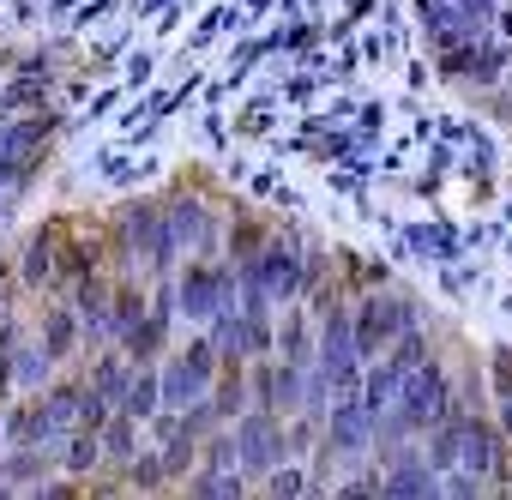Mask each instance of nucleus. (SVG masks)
<instances>
[{
  "label": "nucleus",
  "mask_w": 512,
  "mask_h": 500,
  "mask_svg": "<svg viewBox=\"0 0 512 500\" xmlns=\"http://www.w3.org/2000/svg\"><path fill=\"white\" fill-rule=\"evenodd\" d=\"M458 398H452V380H446V368H434V362H422V368H410L404 380H398V398H392V416L404 422V434H428L446 410H452Z\"/></svg>",
  "instance_id": "f257e3e1"
},
{
  "label": "nucleus",
  "mask_w": 512,
  "mask_h": 500,
  "mask_svg": "<svg viewBox=\"0 0 512 500\" xmlns=\"http://www.w3.org/2000/svg\"><path fill=\"white\" fill-rule=\"evenodd\" d=\"M320 380L332 386V398L356 392L362 386V362H356V332H350V314L326 302V326H320Z\"/></svg>",
  "instance_id": "f03ea898"
},
{
  "label": "nucleus",
  "mask_w": 512,
  "mask_h": 500,
  "mask_svg": "<svg viewBox=\"0 0 512 500\" xmlns=\"http://www.w3.org/2000/svg\"><path fill=\"white\" fill-rule=\"evenodd\" d=\"M211 374H217V350H211V338L187 344V356H175L169 374H157V398H163L157 410H187L193 398H205Z\"/></svg>",
  "instance_id": "7ed1b4c3"
},
{
  "label": "nucleus",
  "mask_w": 512,
  "mask_h": 500,
  "mask_svg": "<svg viewBox=\"0 0 512 500\" xmlns=\"http://www.w3.org/2000/svg\"><path fill=\"white\" fill-rule=\"evenodd\" d=\"M49 133H55V115H25V121H7V127H0V181L25 187V181L37 175V151H43Z\"/></svg>",
  "instance_id": "20e7f679"
},
{
  "label": "nucleus",
  "mask_w": 512,
  "mask_h": 500,
  "mask_svg": "<svg viewBox=\"0 0 512 500\" xmlns=\"http://www.w3.org/2000/svg\"><path fill=\"white\" fill-rule=\"evenodd\" d=\"M284 428H278V416L272 410H241L235 416V464L241 470H272V464H284Z\"/></svg>",
  "instance_id": "39448f33"
},
{
  "label": "nucleus",
  "mask_w": 512,
  "mask_h": 500,
  "mask_svg": "<svg viewBox=\"0 0 512 500\" xmlns=\"http://www.w3.org/2000/svg\"><path fill=\"white\" fill-rule=\"evenodd\" d=\"M115 229H121V247H127V254H145L157 272H169L175 247H169V235H163V217H157V205H145V199L121 205V211H115Z\"/></svg>",
  "instance_id": "423d86ee"
},
{
  "label": "nucleus",
  "mask_w": 512,
  "mask_h": 500,
  "mask_svg": "<svg viewBox=\"0 0 512 500\" xmlns=\"http://www.w3.org/2000/svg\"><path fill=\"white\" fill-rule=\"evenodd\" d=\"M175 308L187 320H211L217 308H235V278L223 266H187V278L175 284Z\"/></svg>",
  "instance_id": "0eeeda50"
},
{
  "label": "nucleus",
  "mask_w": 512,
  "mask_h": 500,
  "mask_svg": "<svg viewBox=\"0 0 512 500\" xmlns=\"http://www.w3.org/2000/svg\"><path fill=\"white\" fill-rule=\"evenodd\" d=\"M416 320V308L410 302H392V296H368L362 302V314L350 320V332H356V356H380L404 326Z\"/></svg>",
  "instance_id": "6e6552de"
},
{
  "label": "nucleus",
  "mask_w": 512,
  "mask_h": 500,
  "mask_svg": "<svg viewBox=\"0 0 512 500\" xmlns=\"http://www.w3.org/2000/svg\"><path fill=\"white\" fill-rule=\"evenodd\" d=\"M253 278H260V290L272 302H296L302 296V260H296V247L290 241H266L260 260H253Z\"/></svg>",
  "instance_id": "1a4fd4ad"
},
{
  "label": "nucleus",
  "mask_w": 512,
  "mask_h": 500,
  "mask_svg": "<svg viewBox=\"0 0 512 500\" xmlns=\"http://www.w3.org/2000/svg\"><path fill=\"white\" fill-rule=\"evenodd\" d=\"M368 434H374V422H368V410H362V398H356V392H344V398H332V422H326V446H332V452H362V446H368Z\"/></svg>",
  "instance_id": "9d476101"
},
{
  "label": "nucleus",
  "mask_w": 512,
  "mask_h": 500,
  "mask_svg": "<svg viewBox=\"0 0 512 500\" xmlns=\"http://www.w3.org/2000/svg\"><path fill=\"white\" fill-rule=\"evenodd\" d=\"M163 235H169V247H175V254H181V247L205 254V247H211L205 205H199V199H175V205H169V217H163Z\"/></svg>",
  "instance_id": "9b49d317"
},
{
  "label": "nucleus",
  "mask_w": 512,
  "mask_h": 500,
  "mask_svg": "<svg viewBox=\"0 0 512 500\" xmlns=\"http://www.w3.org/2000/svg\"><path fill=\"white\" fill-rule=\"evenodd\" d=\"M434 488H440V476H434V464L416 458V452H398V458H392V476L380 482V494H392V500H416V494H434Z\"/></svg>",
  "instance_id": "f8f14e48"
},
{
  "label": "nucleus",
  "mask_w": 512,
  "mask_h": 500,
  "mask_svg": "<svg viewBox=\"0 0 512 500\" xmlns=\"http://www.w3.org/2000/svg\"><path fill=\"white\" fill-rule=\"evenodd\" d=\"M205 398H211L217 422H235V416L247 410V374H241V362H217V374H211Z\"/></svg>",
  "instance_id": "ddd939ff"
},
{
  "label": "nucleus",
  "mask_w": 512,
  "mask_h": 500,
  "mask_svg": "<svg viewBox=\"0 0 512 500\" xmlns=\"http://www.w3.org/2000/svg\"><path fill=\"white\" fill-rule=\"evenodd\" d=\"M458 464H464L470 476H488V470H500V440L488 434V422L464 416V434H458Z\"/></svg>",
  "instance_id": "4468645a"
},
{
  "label": "nucleus",
  "mask_w": 512,
  "mask_h": 500,
  "mask_svg": "<svg viewBox=\"0 0 512 500\" xmlns=\"http://www.w3.org/2000/svg\"><path fill=\"white\" fill-rule=\"evenodd\" d=\"M157 404H163V398H157V368H151V362H139V368L127 374V386H121L115 410H121V416H133V422H151V416H157Z\"/></svg>",
  "instance_id": "2eb2a0df"
},
{
  "label": "nucleus",
  "mask_w": 512,
  "mask_h": 500,
  "mask_svg": "<svg viewBox=\"0 0 512 500\" xmlns=\"http://www.w3.org/2000/svg\"><path fill=\"white\" fill-rule=\"evenodd\" d=\"M7 440L13 446H55V428H49V416H43V398H25V404H13L7 410Z\"/></svg>",
  "instance_id": "dca6fc26"
},
{
  "label": "nucleus",
  "mask_w": 512,
  "mask_h": 500,
  "mask_svg": "<svg viewBox=\"0 0 512 500\" xmlns=\"http://www.w3.org/2000/svg\"><path fill=\"white\" fill-rule=\"evenodd\" d=\"M398 380H404V374H398L392 362H380V368H368V380L356 386V398H362V410H368V422L392 410V398H398Z\"/></svg>",
  "instance_id": "f3484780"
},
{
  "label": "nucleus",
  "mask_w": 512,
  "mask_h": 500,
  "mask_svg": "<svg viewBox=\"0 0 512 500\" xmlns=\"http://www.w3.org/2000/svg\"><path fill=\"white\" fill-rule=\"evenodd\" d=\"M79 398H85V386H49V398H43V416H49V428H55V440H67L73 428H79Z\"/></svg>",
  "instance_id": "a211bd4d"
},
{
  "label": "nucleus",
  "mask_w": 512,
  "mask_h": 500,
  "mask_svg": "<svg viewBox=\"0 0 512 500\" xmlns=\"http://www.w3.org/2000/svg\"><path fill=\"white\" fill-rule=\"evenodd\" d=\"M73 350H79V320H73L67 308L43 314V356H49V362H67Z\"/></svg>",
  "instance_id": "6ab92c4d"
},
{
  "label": "nucleus",
  "mask_w": 512,
  "mask_h": 500,
  "mask_svg": "<svg viewBox=\"0 0 512 500\" xmlns=\"http://www.w3.org/2000/svg\"><path fill=\"white\" fill-rule=\"evenodd\" d=\"M97 440H103V458H109V464H127V458L139 452V422L115 410V416H109V422L97 428Z\"/></svg>",
  "instance_id": "aec40b11"
},
{
  "label": "nucleus",
  "mask_w": 512,
  "mask_h": 500,
  "mask_svg": "<svg viewBox=\"0 0 512 500\" xmlns=\"http://www.w3.org/2000/svg\"><path fill=\"white\" fill-rule=\"evenodd\" d=\"M163 338H169V320L145 308V320H139V326L127 332V362H151V356L163 350Z\"/></svg>",
  "instance_id": "412c9836"
},
{
  "label": "nucleus",
  "mask_w": 512,
  "mask_h": 500,
  "mask_svg": "<svg viewBox=\"0 0 512 500\" xmlns=\"http://www.w3.org/2000/svg\"><path fill=\"white\" fill-rule=\"evenodd\" d=\"M61 464H67L73 476H91V470L103 464V440H97L91 428H73V434H67V452H61Z\"/></svg>",
  "instance_id": "4be33fe9"
},
{
  "label": "nucleus",
  "mask_w": 512,
  "mask_h": 500,
  "mask_svg": "<svg viewBox=\"0 0 512 500\" xmlns=\"http://www.w3.org/2000/svg\"><path fill=\"white\" fill-rule=\"evenodd\" d=\"M127 374H133V362H127V356H103V362L91 368V380H85V386H91L97 398H109V404H115V398H121V386H127Z\"/></svg>",
  "instance_id": "5701e85b"
},
{
  "label": "nucleus",
  "mask_w": 512,
  "mask_h": 500,
  "mask_svg": "<svg viewBox=\"0 0 512 500\" xmlns=\"http://www.w3.org/2000/svg\"><path fill=\"white\" fill-rule=\"evenodd\" d=\"M79 314L91 320V332H109V290L97 284V272L79 278Z\"/></svg>",
  "instance_id": "b1692460"
},
{
  "label": "nucleus",
  "mask_w": 512,
  "mask_h": 500,
  "mask_svg": "<svg viewBox=\"0 0 512 500\" xmlns=\"http://www.w3.org/2000/svg\"><path fill=\"white\" fill-rule=\"evenodd\" d=\"M55 278V235H37L25 247V284H49Z\"/></svg>",
  "instance_id": "393cba45"
},
{
  "label": "nucleus",
  "mask_w": 512,
  "mask_h": 500,
  "mask_svg": "<svg viewBox=\"0 0 512 500\" xmlns=\"http://www.w3.org/2000/svg\"><path fill=\"white\" fill-rule=\"evenodd\" d=\"M139 320H145V302H139V290H121V296L109 302V332H115V338H127Z\"/></svg>",
  "instance_id": "a878e982"
},
{
  "label": "nucleus",
  "mask_w": 512,
  "mask_h": 500,
  "mask_svg": "<svg viewBox=\"0 0 512 500\" xmlns=\"http://www.w3.org/2000/svg\"><path fill=\"white\" fill-rule=\"evenodd\" d=\"M43 374H49V356H43V344H37V350H13V380H19L25 392H37V386H43Z\"/></svg>",
  "instance_id": "bb28decb"
},
{
  "label": "nucleus",
  "mask_w": 512,
  "mask_h": 500,
  "mask_svg": "<svg viewBox=\"0 0 512 500\" xmlns=\"http://www.w3.org/2000/svg\"><path fill=\"white\" fill-rule=\"evenodd\" d=\"M193 488H199V494H211V500H235V494H241V470H235V464H223V470H205Z\"/></svg>",
  "instance_id": "cd10ccee"
},
{
  "label": "nucleus",
  "mask_w": 512,
  "mask_h": 500,
  "mask_svg": "<svg viewBox=\"0 0 512 500\" xmlns=\"http://www.w3.org/2000/svg\"><path fill=\"white\" fill-rule=\"evenodd\" d=\"M260 247H266V235H260V229H253V223H235V235H229L235 266H253V260H260Z\"/></svg>",
  "instance_id": "c85d7f7f"
},
{
  "label": "nucleus",
  "mask_w": 512,
  "mask_h": 500,
  "mask_svg": "<svg viewBox=\"0 0 512 500\" xmlns=\"http://www.w3.org/2000/svg\"><path fill=\"white\" fill-rule=\"evenodd\" d=\"M109 416H115V404H109V398H97V392L85 386V398H79V428H91V434H97Z\"/></svg>",
  "instance_id": "c756f323"
},
{
  "label": "nucleus",
  "mask_w": 512,
  "mask_h": 500,
  "mask_svg": "<svg viewBox=\"0 0 512 500\" xmlns=\"http://www.w3.org/2000/svg\"><path fill=\"white\" fill-rule=\"evenodd\" d=\"M127 482L133 488H163L169 476H163V458H127Z\"/></svg>",
  "instance_id": "7c9ffc66"
},
{
  "label": "nucleus",
  "mask_w": 512,
  "mask_h": 500,
  "mask_svg": "<svg viewBox=\"0 0 512 500\" xmlns=\"http://www.w3.org/2000/svg\"><path fill=\"white\" fill-rule=\"evenodd\" d=\"M284 362H302V368L314 362V356H308V326H302L296 314H290V326H284Z\"/></svg>",
  "instance_id": "2f4dec72"
},
{
  "label": "nucleus",
  "mask_w": 512,
  "mask_h": 500,
  "mask_svg": "<svg viewBox=\"0 0 512 500\" xmlns=\"http://www.w3.org/2000/svg\"><path fill=\"white\" fill-rule=\"evenodd\" d=\"M223 464H235V434H211L205 440V470H223Z\"/></svg>",
  "instance_id": "473e14b6"
},
{
  "label": "nucleus",
  "mask_w": 512,
  "mask_h": 500,
  "mask_svg": "<svg viewBox=\"0 0 512 500\" xmlns=\"http://www.w3.org/2000/svg\"><path fill=\"white\" fill-rule=\"evenodd\" d=\"M61 266H67V278H85V272H97V254L91 247H67V254H55Z\"/></svg>",
  "instance_id": "72a5a7b5"
},
{
  "label": "nucleus",
  "mask_w": 512,
  "mask_h": 500,
  "mask_svg": "<svg viewBox=\"0 0 512 500\" xmlns=\"http://www.w3.org/2000/svg\"><path fill=\"white\" fill-rule=\"evenodd\" d=\"M476 61V85H494L500 79V49H482V55H470Z\"/></svg>",
  "instance_id": "f704fd0d"
},
{
  "label": "nucleus",
  "mask_w": 512,
  "mask_h": 500,
  "mask_svg": "<svg viewBox=\"0 0 512 500\" xmlns=\"http://www.w3.org/2000/svg\"><path fill=\"white\" fill-rule=\"evenodd\" d=\"M266 488H272V494H302V476H296V470H278V464H272V482H266Z\"/></svg>",
  "instance_id": "c9c22d12"
},
{
  "label": "nucleus",
  "mask_w": 512,
  "mask_h": 500,
  "mask_svg": "<svg viewBox=\"0 0 512 500\" xmlns=\"http://www.w3.org/2000/svg\"><path fill=\"white\" fill-rule=\"evenodd\" d=\"M494 386H500V398L512 392V350H494Z\"/></svg>",
  "instance_id": "e433bc0d"
},
{
  "label": "nucleus",
  "mask_w": 512,
  "mask_h": 500,
  "mask_svg": "<svg viewBox=\"0 0 512 500\" xmlns=\"http://www.w3.org/2000/svg\"><path fill=\"white\" fill-rule=\"evenodd\" d=\"M500 428H506V434H512V392H506V398H500Z\"/></svg>",
  "instance_id": "4c0bfd02"
}]
</instances>
